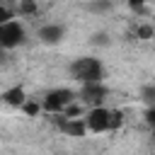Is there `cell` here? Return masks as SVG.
Segmentation results:
<instances>
[{
    "label": "cell",
    "instance_id": "6da1fadb",
    "mask_svg": "<svg viewBox=\"0 0 155 155\" xmlns=\"http://www.w3.org/2000/svg\"><path fill=\"white\" fill-rule=\"evenodd\" d=\"M68 73L73 80H78L80 85H90V82H102L104 80V63L94 56H82L75 58L68 65Z\"/></svg>",
    "mask_w": 155,
    "mask_h": 155
},
{
    "label": "cell",
    "instance_id": "7a4b0ae2",
    "mask_svg": "<svg viewBox=\"0 0 155 155\" xmlns=\"http://www.w3.org/2000/svg\"><path fill=\"white\" fill-rule=\"evenodd\" d=\"M78 99V94L73 92V90H68V87H56V90H48L46 94H44V109L46 111H51V114H63L65 111V107L68 104H73Z\"/></svg>",
    "mask_w": 155,
    "mask_h": 155
},
{
    "label": "cell",
    "instance_id": "3957f363",
    "mask_svg": "<svg viewBox=\"0 0 155 155\" xmlns=\"http://www.w3.org/2000/svg\"><path fill=\"white\" fill-rule=\"evenodd\" d=\"M107 94H109V90L104 87V82H90V85H80L78 102L87 109H97V107H102Z\"/></svg>",
    "mask_w": 155,
    "mask_h": 155
},
{
    "label": "cell",
    "instance_id": "277c9868",
    "mask_svg": "<svg viewBox=\"0 0 155 155\" xmlns=\"http://www.w3.org/2000/svg\"><path fill=\"white\" fill-rule=\"evenodd\" d=\"M27 34H24V27L12 19L7 24H0V48L2 51H10V48H17L19 44H24Z\"/></svg>",
    "mask_w": 155,
    "mask_h": 155
},
{
    "label": "cell",
    "instance_id": "5b68a950",
    "mask_svg": "<svg viewBox=\"0 0 155 155\" xmlns=\"http://www.w3.org/2000/svg\"><path fill=\"white\" fill-rule=\"evenodd\" d=\"M82 119H85L87 131H92V133H102V131H109V119H111V111H109V109H104V107L87 109V114H85Z\"/></svg>",
    "mask_w": 155,
    "mask_h": 155
},
{
    "label": "cell",
    "instance_id": "8992f818",
    "mask_svg": "<svg viewBox=\"0 0 155 155\" xmlns=\"http://www.w3.org/2000/svg\"><path fill=\"white\" fill-rule=\"evenodd\" d=\"M65 39V27L63 24H44L39 29V41L46 46H58Z\"/></svg>",
    "mask_w": 155,
    "mask_h": 155
},
{
    "label": "cell",
    "instance_id": "52a82bcc",
    "mask_svg": "<svg viewBox=\"0 0 155 155\" xmlns=\"http://www.w3.org/2000/svg\"><path fill=\"white\" fill-rule=\"evenodd\" d=\"M61 131L65 136H70V138H82L87 133V126H85V119H68Z\"/></svg>",
    "mask_w": 155,
    "mask_h": 155
},
{
    "label": "cell",
    "instance_id": "ba28073f",
    "mask_svg": "<svg viewBox=\"0 0 155 155\" xmlns=\"http://www.w3.org/2000/svg\"><path fill=\"white\" fill-rule=\"evenodd\" d=\"M2 99L10 104V107H24V102H27V92L22 90V87H10V90H5L2 92Z\"/></svg>",
    "mask_w": 155,
    "mask_h": 155
},
{
    "label": "cell",
    "instance_id": "9c48e42d",
    "mask_svg": "<svg viewBox=\"0 0 155 155\" xmlns=\"http://www.w3.org/2000/svg\"><path fill=\"white\" fill-rule=\"evenodd\" d=\"M111 7H114V5H111L109 0H92V2L85 5V10L92 12V15H104V12H109Z\"/></svg>",
    "mask_w": 155,
    "mask_h": 155
},
{
    "label": "cell",
    "instance_id": "30bf717a",
    "mask_svg": "<svg viewBox=\"0 0 155 155\" xmlns=\"http://www.w3.org/2000/svg\"><path fill=\"white\" fill-rule=\"evenodd\" d=\"M82 114H87V111H85V107H82L78 99H75L73 104H68L65 111H63V116H68V119H82Z\"/></svg>",
    "mask_w": 155,
    "mask_h": 155
},
{
    "label": "cell",
    "instance_id": "8fae6325",
    "mask_svg": "<svg viewBox=\"0 0 155 155\" xmlns=\"http://www.w3.org/2000/svg\"><path fill=\"white\" fill-rule=\"evenodd\" d=\"M140 99H143V104L148 109L155 107V85H143L140 87Z\"/></svg>",
    "mask_w": 155,
    "mask_h": 155
},
{
    "label": "cell",
    "instance_id": "7c38bea8",
    "mask_svg": "<svg viewBox=\"0 0 155 155\" xmlns=\"http://www.w3.org/2000/svg\"><path fill=\"white\" fill-rule=\"evenodd\" d=\"M90 44H92V46H109L111 39H109L107 31H94V34L90 36Z\"/></svg>",
    "mask_w": 155,
    "mask_h": 155
},
{
    "label": "cell",
    "instance_id": "4fadbf2b",
    "mask_svg": "<svg viewBox=\"0 0 155 155\" xmlns=\"http://www.w3.org/2000/svg\"><path fill=\"white\" fill-rule=\"evenodd\" d=\"M34 12H39V5H36V2L22 0V2L17 5V15H34Z\"/></svg>",
    "mask_w": 155,
    "mask_h": 155
},
{
    "label": "cell",
    "instance_id": "5bb4252c",
    "mask_svg": "<svg viewBox=\"0 0 155 155\" xmlns=\"http://www.w3.org/2000/svg\"><path fill=\"white\" fill-rule=\"evenodd\" d=\"M121 124H124V114H121V111H111V119H109V131L121 128Z\"/></svg>",
    "mask_w": 155,
    "mask_h": 155
},
{
    "label": "cell",
    "instance_id": "9a60e30c",
    "mask_svg": "<svg viewBox=\"0 0 155 155\" xmlns=\"http://www.w3.org/2000/svg\"><path fill=\"white\" fill-rule=\"evenodd\" d=\"M153 34H155V31H153L150 24H140V27L136 29V36H138V39H150Z\"/></svg>",
    "mask_w": 155,
    "mask_h": 155
},
{
    "label": "cell",
    "instance_id": "2e32d148",
    "mask_svg": "<svg viewBox=\"0 0 155 155\" xmlns=\"http://www.w3.org/2000/svg\"><path fill=\"white\" fill-rule=\"evenodd\" d=\"M22 111H24L27 116H36V114H39V104L27 99V102H24V107H22Z\"/></svg>",
    "mask_w": 155,
    "mask_h": 155
},
{
    "label": "cell",
    "instance_id": "e0dca14e",
    "mask_svg": "<svg viewBox=\"0 0 155 155\" xmlns=\"http://www.w3.org/2000/svg\"><path fill=\"white\" fill-rule=\"evenodd\" d=\"M7 22H12V10L0 5V24H7Z\"/></svg>",
    "mask_w": 155,
    "mask_h": 155
},
{
    "label": "cell",
    "instance_id": "ac0fdd59",
    "mask_svg": "<svg viewBox=\"0 0 155 155\" xmlns=\"http://www.w3.org/2000/svg\"><path fill=\"white\" fill-rule=\"evenodd\" d=\"M145 124L150 126V131H155V107L145 109Z\"/></svg>",
    "mask_w": 155,
    "mask_h": 155
},
{
    "label": "cell",
    "instance_id": "d6986e66",
    "mask_svg": "<svg viewBox=\"0 0 155 155\" xmlns=\"http://www.w3.org/2000/svg\"><path fill=\"white\" fill-rule=\"evenodd\" d=\"M128 10H131V12H145V5H143L140 0H131V2H128Z\"/></svg>",
    "mask_w": 155,
    "mask_h": 155
},
{
    "label": "cell",
    "instance_id": "ffe728a7",
    "mask_svg": "<svg viewBox=\"0 0 155 155\" xmlns=\"http://www.w3.org/2000/svg\"><path fill=\"white\" fill-rule=\"evenodd\" d=\"M0 63H5V51L0 48Z\"/></svg>",
    "mask_w": 155,
    "mask_h": 155
},
{
    "label": "cell",
    "instance_id": "44dd1931",
    "mask_svg": "<svg viewBox=\"0 0 155 155\" xmlns=\"http://www.w3.org/2000/svg\"><path fill=\"white\" fill-rule=\"evenodd\" d=\"M150 140H153V145H155V131H153V136H150Z\"/></svg>",
    "mask_w": 155,
    "mask_h": 155
}]
</instances>
